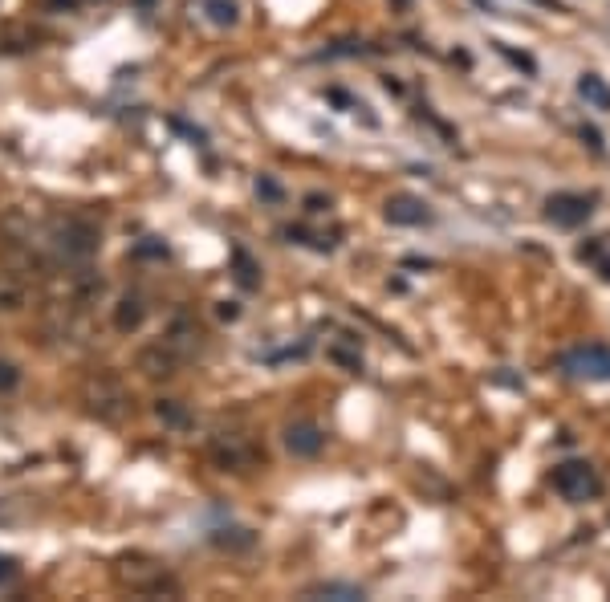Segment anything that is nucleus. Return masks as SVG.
<instances>
[{"label":"nucleus","mask_w":610,"mask_h":602,"mask_svg":"<svg viewBox=\"0 0 610 602\" xmlns=\"http://www.w3.org/2000/svg\"><path fill=\"white\" fill-rule=\"evenodd\" d=\"M257 196L269 200V204H281V200H285V192H281V184H277L273 175H261V179H257Z\"/></svg>","instance_id":"4be33fe9"},{"label":"nucleus","mask_w":610,"mask_h":602,"mask_svg":"<svg viewBox=\"0 0 610 602\" xmlns=\"http://www.w3.org/2000/svg\"><path fill=\"white\" fill-rule=\"evenodd\" d=\"M5 517H9V505H5V501H0V521H5Z\"/></svg>","instance_id":"c85d7f7f"},{"label":"nucleus","mask_w":610,"mask_h":602,"mask_svg":"<svg viewBox=\"0 0 610 602\" xmlns=\"http://www.w3.org/2000/svg\"><path fill=\"white\" fill-rule=\"evenodd\" d=\"M98 293H102V277L82 273V277H78V301H94Z\"/></svg>","instance_id":"5701e85b"},{"label":"nucleus","mask_w":610,"mask_h":602,"mask_svg":"<svg viewBox=\"0 0 610 602\" xmlns=\"http://www.w3.org/2000/svg\"><path fill=\"white\" fill-rule=\"evenodd\" d=\"M253 529H216L212 533V546H220V550H249L253 546Z\"/></svg>","instance_id":"dca6fc26"},{"label":"nucleus","mask_w":610,"mask_h":602,"mask_svg":"<svg viewBox=\"0 0 610 602\" xmlns=\"http://www.w3.org/2000/svg\"><path fill=\"white\" fill-rule=\"evenodd\" d=\"M578 94L586 98V106H594V110H606V114H610V86H606L598 74H582V78H578Z\"/></svg>","instance_id":"4468645a"},{"label":"nucleus","mask_w":610,"mask_h":602,"mask_svg":"<svg viewBox=\"0 0 610 602\" xmlns=\"http://www.w3.org/2000/svg\"><path fill=\"white\" fill-rule=\"evenodd\" d=\"M383 212H387V220H391V224H399V228H419V224L432 220V212H427V204H423V200H415V196H391Z\"/></svg>","instance_id":"6e6552de"},{"label":"nucleus","mask_w":610,"mask_h":602,"mask_svg":"<svg viewBox=\"0 0 610 602\" xmlns=\"http://www.w3.org/2000/svg\"><path fill=\"white\" fill-rule=\"evenodd\" d=\"M554 489L566 497V501H590V497H598V476H594V468L590 464H582V460H570V464H558L554 468Z\"/></svg>","instance_id":"20e7f679"},{"label":"nucleus","mask_w":610,"mask_h":602,"mask_svg":"<svg viewBox=\"0 0 610 602\" xmlns=\"http://www.w3.org/2000/svg\"><path fill=\"white\" fill-rule=\"evenodd\" d=\"M139 5H143V9H151V5H155V0H139Z\"/></svg>","instance_id":"7c9ffc66"},{"label":"nucleus","mask_w":610,"mask_h":602,"mask_svg":"<svg viewBox=\"0 0 610 602\" xmlns=\"http://www.w3.org/2000/svg\"><path fill=\"white\" fill-rule=\"evenodd\" d=\"M82 407H86V415L102 419V424H118L131 411V395L114 371H94L82 379Z\"/></svg>","instance_id":"f257e3e1"},{"label":"nucleus","mask_w":610,"mask_h":602,"mask_svg":"<svg viewBox=\"0 0 610 602\" xmlns=\"http://www.w3.org/2000/svg\"><path fill=\"white\" fill-rule=\"evenodd\" d=\"M562 367H566L574 379L606 383V379H610V350H606V346H578V350L562 354Z\"/></svg>","instance_id":"39448f33"},{"label":"nucleus","mask_w":610,"mask_h":602,"mask_svg":"<svg viewBox=\"0 0 610 602\" xmlns=\"http://www.w3.org/2000/svg\"><path fill=\"white\" fill-rule=\"evenodd\" d=\"M338 367H346V371H358L362 367V354H358V346H342V342H334L330 350H326Z\"/></svg>","instance_id":"aec40b11"},{"label":"nucleus","mask_w":610,"mask_h":602,"mask_svg":"<svg viewBox=\"0 0 610 602\" xmlns=\"http://www.w3.org/2000/svg\"><path fill=\"white\" fill-rule=\"evenodd\" d=\"M310 594H322V598H362L358 586H342V582H322V586H314Z\"/></svg>","instance_id":"412c9836"},{"label":"nucleus","mask_w":610,"mask_h":602,"mask_svg":"<svg viewBox=\"0 0 610 602\" xmlns=\"http://www.w3.org/2000/svg\"><path fill=\"white\" fill-rule=\"evenodd\" d=\"M49 236H53V249L70 261H90L98 253V224L86 216H53Z\"/></svg>","instance_id":"7ed1b4c3"},{"label":"nucleus","mask_w":610,"mask_h":602,"mask_svg":"<svg viewBox=\"0 0 610 602\" xmlns=\"http://www.w3.org/2000/svg\"><path fill=\"white\" fill-rule=\"evenodd\" d=\"M25 301H29L25 281L13 277V273H0V314H21Z\"/></svg>","instance_id":"ddd939ff"},{"label":"nucleus","mask_w":610,"mask_h":602,"mask_svg":"<svg viewBox=\"0 0 610 602\" xmlns=\"http://www.w3.org/2000/svg\"><path fill=\"white\" fill-rule=\"evenodd\" d=\"M220 318H228V322L236 318V306H232V301H224V306H220Z\"/></svg>","instance_id":"cd10ccee"},{"label":"nucleus","mask_w":610,"mask_h":602,"mask_svg":"<svg viewBox=\"0 0 610 602\" xmlns=\"http://www.w3.org/2000/svg\"><path fill=\"white\" fill-rule=\"evenodd\" d=\"M212 460L220 468H240V464L253 460V452H249V444H244L240 436H220V440H212Z\"/></svg>","instance_id":"9d476101"},{"label":"nucleus","mask_w":610,"mask_h":602,"mask_svg":"<svg viewBox=\"0 0 610 602\" xmlns=\"http://www.w3.org/2000/svg\"><path fill=\"white\" fill-rule=\"evenodd\" d=\"M17 578V562L13 558H0V582H13Z\"/></svg>","instance_id":"393cba45"},{"label":"nucleus","mask_w":610,"mask_h":602,"mask_svg":"<svg viewBox=\"0 0 610 602\" xmlns=\"http://www.w3.org/2000/svg\"><path fill=\"white\" fill-rule=\"evenodd\" d=\"M590 212H594V200H590V196L558 192V196H549V200H545V216L554 220V224H562V228H578V224H586Z\"/></svg>","instance_id":"423d86ee"},{"label":"nucleus","mask_w":610,"mask_h":602,"mask_svg":"<svg viewBox=\"0 0 610 602\" xmlns=\"http://www.w3.org/2000/svg\"><path fill=\"white\" fill-rule=\"evenodd\" d=\"M155 415L163 419V424H171V428H188V411H183L175 399H159L155 403Z\"/></svg>","instance_id":"a211bd4d"},{"label":"nucleus","mask_w":610,"mask_h":602,"mask_svg":"<svg viewBox=\"0 0 610 602\" xmlns=\"http://www.w3.org/2000/svg\"><path fill=\"white\" fill-rule=\"evenodd\" d=\"M232 265H236V281H240L244 289H257V265L249 261V253L236 249V253H232Z\"/></svg>","instance_id":"6ab92c4d"},{"label":"nucleus","mask_w":610,"mask_h":602,"mask_svg":"<svg viewBox=\"0 0 610 602\" xmlns=\"http://www.w3.org/2000/svg\"><path fill=\"white\" fill-rule=\"evenodd\" d=\"M204 13L212 25H236V5L232 0H204Z\"/></svg>","instance_id":"f3484780"},{"label":"nucleus","mask_w":610,"mask_h":602,"mask_svg":"<svg viewBox=\"0 0 610 602\" xmlns=\"http://www.w3.org/2000/svg\"><path fill=\"white\" fill-rule=\"evenodd\" d=\"M179 363H183V358L167 342H151V346H143L135 354V371H143L147 379H167V375L179 371Z\"/></svg>","instance_id":"0eeeda50"},{"label":"nucleus","mask_w":610,"mask_h":602,"mask_svg":"<svg viewBox=\"0 0 610 602\" xmlns=\"http://www.w3.org/2000/svg\"><path fill=\"white\" fill-rule=\"evenodd\" d=\"M305 204H310V212H322V208H330L322 196H310V200H305Z\"/></svg>","instance_id":"bb28decb"},{"label":"nucleus","mask_w":610,"mask_h":602,"mask_svg":"<svg viewBox=\"0 0 610 602\" xmlns=\"http://www.w3.org/2000/svg\"><path fill=\"white\" fill-rule=\"evenodd\" d=\"M114 582L135 590V594H179V586L167 578V570L155 558H147V554L118 558L114 562Z\"/></svg>","instance_id":"f03ea898"},{"label":"nucleus","mask_w":610,"mask_h":602,"mask_svg":"<svg viewBox=\"0 0 610 602\" xmlns=\"http://www.w3.org/2000/svg\"><path fill=\"white\" fill-rule=\"evenodd\" d=\"M0 240H33V228H29V216L21 208L0 216Z\"/></svg>","instance_id":"2eb2a0df"},{"label":"nucleus","mask_w":610,"mask_h":602,"mask_svg":"<svg viewBox=\"0 0 610 602\" xmlns=\"http://www.w3.org/2000/svg\"><path fill=\"white\" fill-rule=\"evenodd\" d=\"M322 444H326V436H322L314 424H293V428L285 432V448H289L293 456H318Z\"/></svg>","instance_id":"1a4fd4ad"},{"label":"nucleus","mask_w":610,"mask_h":602,"mask_svg":"<svg viewBox=\"0 0 610 602\" xmlns=\"http://www.w3.org/2000/svg\"><path fill=\"white\" fill-rule=\"evenodd\" d=\"M17 383H21V371L13 363H0V391H17Z\"/></svg>","instance_id":"b1692460"},{"label":"nucleus","mask_w":610,"mask_h":602,"mask_svg":"<svg viewBox=\"0 0 610 602\" xmlns=\"http://www.w3.org/2000/svg\"><path fill=\"white\" fill-rule=\"evenodd\" d=\"M143 318H147V306H143L139 297H122L118 306H114V330L118 334H135L143 326Z\"/></svg>","instance_id":"f8f14e48"},{"label":"nucleus","mask_w":610,"mask_h":602,"mask_svg":"<svg viewBox=\"0 0 610 602\" xmlns=\"http://www.w3.org/2000/svg\"><path fill=\"white\" fill-rule=\"evenodd\" d=\"M139 257H167L163 245H139Z\"/></svg>","instance_id":"a878e982"},{"label":"nucleus","mask_w":610,"mask_h":602,"mask_svg":"<svg viewBox=\"0 0 610 602\" xmlns=\"http://www.w3.org/2000/svg\"><path fill=\"white\" fill-rule=\"evenodd\" d=\"M196 338H200L196 322H192L188 314H179V318H175V322L167 326V338H163V342H167V346H171V350H175L179 358H188V354L196 350Z\"/></svg>","instance_id":"9b49d317"},{"label":"nucleus","mask_w":610,"mask_h":602,"mask_svg":"<svg viewBox=\"0 0 610 602\" xmlns=\"http://www.w3.org/2000/svg\"><path fill=\"white\" fill-rule=\"evenodd\" d=\"M49 5H78V0H49Z\"/></svg>","instance_id":"c756f323"},{"label":"nucleus","mask_w":610,"mask_h":602,"mask_svg":"<svg viewBox=\"0 0 610 602\" xmlns=\"http://www.w3.org/2000/svg\"><path fill=\"white\" fill-rule=\"evenodd\" d=\"M602 273H606V281H610V261H606V265H602Z\"/></svg>","instance_id":"2f4dec72"}]
</instances>
